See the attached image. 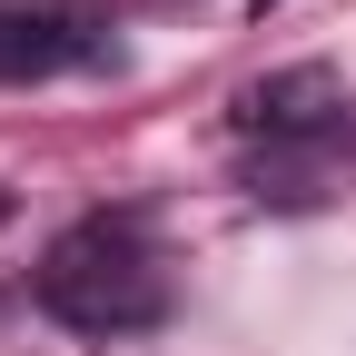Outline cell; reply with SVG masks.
Masks as SVG:
<instances>
[{
  "mask_svg": "<svg viewBox=\"0 0 356 356\" xmlns=\"http://www.w3.org/2000/svg\"><path fill=\"white\" fill-rule=\"evenodd\" d=\"M168 257L139 218H79V228L40 257V307L79 337H129V327H159L168 317Z\"/></svg>",
  "mask_w": 356,
  "mask_h": 356,
  "instance_id": "6da1fadb",
  "label": "cell"
}]
</instances>
